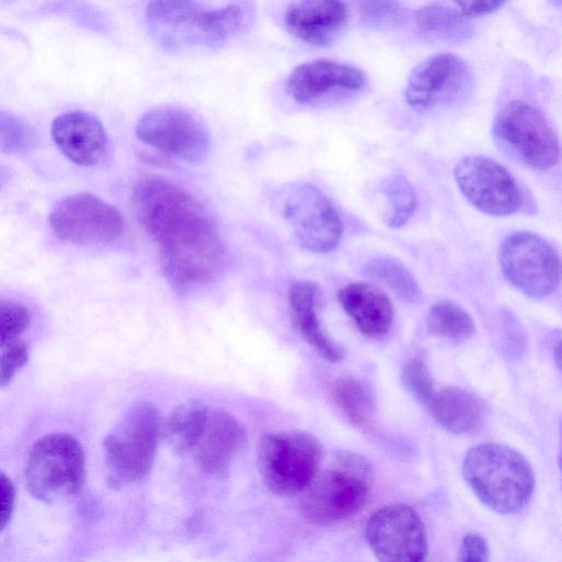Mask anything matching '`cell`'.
I'll list each match as a JSON object with an SVG mask.
<instances>
[{
	"mask_svg": "<svg viewBox=\"0 0 562 562\" xmlns=\"http://www.w3.org/2000/svg\"><path fill=\"white\" fill-rule=\"evenodd\" d=\"M133 206L159 246L161 270L173 290L187 293L220 274L224 244L202 204L182 187L159 177L144 178L134 188Z\"/></svg>",
	"mask_w": 562,
	"mask_h": 562,
	"instance_id": "1",
	"label": "cell"
},
{
	"mask_svg": "<svg viewBox=\"0 0 562 562\" xmlns=\"http://www.w3.org/2000/svg\"><path fill=\"white\" fill-rule=\"evenodd\" d=\"M462 476L481 503L502 515L521 512L535 491V474L528 460L503 443L472 447L464 456Z\"/></svg>",
	"mask_w": 562,
	"mask_h": 562,
	"instance_id": "2",
	"label": "cell"
},
{
	"mask_svg": "<svg viewBox=\"0 0 562 562\" xmlns=\"http://www.w3.org/2000/svg\"><path fill=\"white\" fill-rule=\"evenodd\" d=\"M372 481L373 468L369 460L344 451L330 469L318 472L300 493L299 510L315 525L342 522L364 507Z\"/></svg>",
	"mask_w": 562,
	"mask_h": 562,
	"instance_id": "3",
	"label": "cell"
},
{
	"mask_svg": "<svg viewBox=\"0 0 562 562\" xmlns=\"http://www.w3.org/2000/svg\"><path fill=\"white\" fill-rule=\"evenodd\" d=\"M245 3L153 1L146 10L153 33L170 47L215 45L236 34L248 16Z\"/></svg>",
	"mask_w": 562,
	"mask_h": 562,
	"instance_id": "4",
	"label": "cell"
},
{
	"mask_svg": "<svg viewBox=\"0 0 562 562\" xmlns=\"http://www.w3.org/2000/svg\"><path fill=\"white\" fill-rule=\"evenodd\" d=\"M161 416L155 404L140 401L130 406L103 441L108 482L121 487L144 480L151 471Z\"/></svg>",
	"mask_w": 562,
	"mask_h": 562,
	"instance_id": "5",
	"label": "cell"
},
{
	"mask_svg": "<svg viewBox=\"0 0 562 562\" xmlns=\"http://www.w3.org/2000/svg\"><path fill=\"white\" fill-rule=\"evenodd\" d=\"M323 448L310 432H267L257 446V465L263 485L273 494H300L319 472Z\"/></svg>",
	"mask_w": 562,
	"mask_h": 562,
	"instance_id": "6",
	"label": "cell"
},
{
	"mask_svg": "<svg viewBox=\"0 0 562 562\" xmlns=\"http://www.w3.org/2000/svg\"><path fill=\"white\" fill-rule=\"evenodd\" d=\"M85 476V452L74 436L48 434L32 446L25 468V486L34 498L52 503L75 495L82 487Z\"/></svg>",
	"mask_w": 562,
	"mask_h": 562,
	"instance_id": "7",
	"label": "cell"
},
{
	"mask_svg": "<svg viewBox=\"0 0 562 562\" xmlns=\"http://www.w3.org/2000/svg\"><path fill=\"white\" fill-rule=\"evenodd\" d=\"M498 260L508 282L527 296L543 299L560 283V257L535 233L516 232L506 236L499 246Z\"/></svg>",
	"mask_w": 562,
	"mask_h": 562,
	"instance_id": "8",
	"label": "cell"
},
{
	"mask_svg": "<svg viewBox=\"0 0 562 562\" xmlns=\"http://www.w3.org/2000/svg\"><path fill=\"white\" fill-rule=\"evenodd\" d=\"M278 200L302 247L318 254L337 247L342 224L336 209L319 189L311 183L289 184L281 190Z\"/></svg>",
	"mask_w": 562,
	"mask_h": 562,
	"instance_id": "9",
	"label": "cell"
},
{
	"mask_svg": "<svg viewBox=\"0 0 562 562\" xmlns=\"http://www.w3.org/2000/svg\"><path fill=\"white\" fill-rule=\"evenodd\" d=\"M495 137L530 168L547 170L559 160L558 138L544 116L531 104L513 100L497 113Z\"/></svg>",
	"mask_w": 562,
	"mask_h": 562,
	"instance_id": "10",
	"label": "cell"
},
{
	"mask_svg": "<svg viewBox=\"0 0 562 562\" xmlns=\"http://www.w3.org/2000/svg\"><path fill=\"white\" fill-rule=\"evenodd\" d=\"M49 225L59 239L79 246H106L124 233L119 210L91 193L59 201L49 215Z\"/></svg>",
	"mask_w": 562,
	"mask_h": 562,
	"instance_id": "11",
	"label": "cell"
},
{
	"mask_svg": "<svg viewBox=\"0 0 562 562\" xmlns=\"http://www.w3.org/2000/svg\"><path fill=\"white\" fill-rule=\"evenodd\" d=\"M135 133L140 142L188 162L202 160L211 147L205 125L194 114L177 106L161 105L146 111Z\"/></svg>",
	"mask_w": 562,
	"mask_h": 562,
	"instance_id": "12",
	"label": "cell"
},
{
	"mask_svg": "<svg viewBox=\"0 0 562 562\" xmlns=\"http://www.w3.org/2000/svg\"><path fill=\"white\" fill-rule=\"evenodd\" d=\"M366 539L379 562H425L427 535L418 513L392 504L375 510L366 525Z\"/></svg>",
	"mask_w": 562,
	"mask_h": 562,
	"instance_id": "13",
	"label": "cell"
},
{
	"mask_svg": "<svg viewBox=\"0 0 562 562\" xmlns=\"http://www.w3.org/2000/svg\"><path fill=\"white\" fill-rule=\"evenodd\" d=\"M464 198L479 211L507 216L522 205V193L510 172L496 160L483 155L461 158L453 170Z\"/></svg>",
	"mask_w": 562,
	"mask_h": 562,
	"instance_id": "14",
	"label": "cell"
},
{
	"mask_svg": "<svg viewBox=\"0 0 562 562\" xmlns=\"http://www.w3.org/2000/svg\"><path fill=\"white\" fill-rule=\"evenodd\" d=\"M471 83L468 64L454 54L442 53L426 58L412 70L404 97L412 109L427 112L457 101Z\"/></svg>",
	"mask_w": 562,
	"mask_h": 562,
	"instance_id": "15",
	"label": "cell"
},
{
	"mask_svg": "<svg viewBox=\"0 0 562 562\" xmlns=\"http://www.w3.org/2000/svg\"><path fill=\"white\" fill-rule=\"evenodd\" d=\"M363 72L349 64L315 59L299 65L286 80L289 95L301 104H315L330 97L360 90Z\"/></svg>",
	"mask_w": 562,
	"mask_h": 562,
	"instance_id": "16",
	"label": "cell"
},
{
	"mask_svg": "<svg viewBox=\"0 0 562 562\" xmlns=\"http://www.w3.org/2000/svg\"><path fill=\"white\" fill-rule=\"evenodd\" d=\"M246 442L243 424L223 408H210L207 420L191 456L210 474L225 473Z\"/></svg>",
	"mask_w": 562,
	"mask_h": 562,
	"instance_id": "17",
	"label": "cell"
},
{
	"mask_svg": "<svg viewBox=\"0 0 562 562\" xmlns=\"http://www.w3.org/2000/svg\"><path fill=\"white\" fill-rule=\"evenodd\" d=\"M50 135L64 156L79 166L98 164L106 151L105 128L88 112L69 111L56 116Z\"/></svg>",
	"mask_w": 562,
	"mask_h": 562,
	"instance_id": "18",
	"label": "cell"
},
{
	"mask_svg": "<svg viewBox=\"0 0 562 562\" xmlns=\"http://www.w3.org/2000/svg\"><path fill=\"white\" fill-rule=\"evenodd\" d=\"M348 14V7L341 1H301L288 7L284 25L289 33L302 42L326 46L341 32Z\"/></svg>",
	"mask_w": 562,
	"mask_h": 562,
	"instance_id": "19",
	"label": "cell"
},
{
	"mask_svg": "<svg viewBox=\"0 0 562 562\" xmlns=\"http://www.w3.org/2000/svg\"><path fill=\"white\" fill-rule=\"evenodd\" d=\"M288 300L292 323L303 340L327 361H341L344 348L327 334L318 317L319 286L312 281L295 282L289 288Z\"/></svg>",
	"mask_w": 562,
	"mask_h": 562,
	"instance_id": "20",
	"label": "cell"
},
{
	"mask_svg": "<svg viewBox=\"0 0 562 562\" xmlns=\"http://www.w3.org/2000/svg\"><path fill=\"white\" fill-rule=\"evenodd\" d=\"M345 312L367 337H382L393 322V306L385 292L375 284L352 282L337 294Z\"/></svg>",
	"mask_w": 562,
	"mask_h": 562,
	"instance_id": "21",
	"label": "cell"
},
{
	"mask_svg": "<svg viewBox=\"0 0 562 562\" xmlns=\"http://www.w3.org/2000/svg\"><path fill=\"white\" fill-rule=\"evenodd\" d=\"M428 408L435 422L453 435L468 434L483 420V402L472 392L450 386L435 394Z\"/></svg>",
	"mask_w": 562,
	"mask_h": 562,
	"instance_id": "22",
	"label": "cell"
},
{
	"mask_svg": "<svg viewBox=\"0 0 562 562\" xmlns=\"http://www.w3.org/2000/svg\"><path fill=\"white\" fill-rule=\"evenodd\" d=\"M210 408L190 400L175 407L161 420L160 439L178 456L191 454L205 427Z\"/></svg>",
	"mask_w": 562,
	"mask_h": 562,
	"instance_id": "23",
	"label": "cell"
},
{
	"mask_svg": "<svg viewBox=\"0 0 562 562\" xmlns=\"http://www.w3.org/2000/svg\"><path fill=\"white\" fill-rule=\"evenodd\" d=\"M415 21L420 32L447 43L464 42L473 33L472 24L459 9L440 2L420 7Z\"/></svg>",
	"mask_w": 562,
	"mask_h": 562,
	"instance_id": "24",
	"label": "cell"
},
{
	"mask_svg": "<svg viewBox=\"0 0 562 562\" xmlns=\"http://www.w3.org/2000/svg\"><path fill=\"white\" fill-rule=\"evenodd\" d=\"M330 396L353 425L369 427L374 413V400L361 380L351 375L336 379L330 386Z\"/></svg>",
	"mask_w": 562,
	"mask_h": 562,
	"instance_id": "25",
	"label": "cell"
},
{
	"mask_svg": "<svg viewBox=\"0 0 562 562\" xmlns=\"http://www.w3.org/2000/svg\"><path fill=\"white\" fill-rule=\"evenodd\" d=\"M363 271L392 290L401 300L415 303L420 297V289L414 276L396 259L382 256L369 260Z\"/></svg>",
	"mask_w": 562,
	"mask_h": 562,
	"instance_id": "26",
	"label": "cell"
},
{
	"mask_svg": "<svg viewBox=\"0 0 562 562\" xmlns=\"http://www.w3.org/2000/svg\"><path fill=\"white\" fill-rule=\"evenodd\" d=\"M426 323L431 334L453 340L469 338L475 331L472 316L453 302H439L432 305Z\"/></svg>",
	"mask_w": 562,
	"mask_h": 562,
	"instance_id": "27",
	"label": "cell"
},
{
	"mask_svg": "<svg viewBox=\"0 0 562 562\" xmlns=\"http://www.w3.org/2000/svg\"><path fill=\"white\" fill-rule=\"evenodd\" d=\"M381 190L386 202L384 223L392 228L405 225L417 205L416 193L411 182L401 175L390 176L382 182Z\"/></svg>",
	"mask_w": 562,
	"mask_h": 562,
	"instance_id": "28",
	"label": "cell"
},
{
	"mask_svg": "<svg viewBox=\"0 0 562 562\" xmlns=\"http://www.w3.org/2000/svg\"><path fill=\"white\" fill-rule=\"evenodd\" d=\"M37 144L34 127L15 114L0 111V150L11 155H25Z\"/></svg>",
	"mask_w": 562,
	"mask_h": 562,
	"instance_id": "29",
	"label": "cell"
},
{
	"mask_svg": "<svg viewBox=\"0 0 562 562\" xmlns=\"http://www.w3.org/2000/svg\"><path fill=\"white\" fill-rule=\"evenodd\" d=\"M401 382L412 397L418 403L429 406L436 392L431 374L422 358H411L403 364Z\"/></svg>",
	"mask_w": 562,
	"mask_h": 562,
	"instance_id": "30",
	"label": "cell"
},
{
	"mask_svg": "<svg viewBox=\"0 0 562 562\" xmlns=\"http://www.w3.org/2000/svg\"><path fill=\"white\" fill-rule=\"evenodd\" d=\"M30 324L31 315L23 304L0 300V350L19 340Z\"/></svg>",
	"mask_w": 562,
	"mask_h": 562,
	"instance_id": "31",
	"label": "cell"
},
{
	"mask_svg": "<svg viewBox=\"0 0 562 562\" xmlns=\"http://www.w3.org/2000/svg\"><path fill=\"white\" fill-rule=\"evenodd\" d=\"M362 20L369 26L389 27L400 24L406 16V9L398 2L373 1L361 4Z\"/></svg>",
	"mask_w": 562,
	"mask_h": 562,
	"instance_id": "32",
	"label": "cell"
},
{
	"mask_svg": "<svg viewBox=\"0 0 562 562\" xmlns=\"http://www.w3.org/2000/svg\"><path fill=\"white\" fill-rule=\"evenodd\" d=\"M29 360V345L24 340H16L0 350V387H4L14 378L16 372Z\"/></svg>",
	"mask_w": 562,
	"mask_h": 562,
	"instance_id": "33",
	"label": "cell"
},
{
	"mask_svg": "<svg viewBox=\"0 0 562 562\" xmlns=\"http://www.w3.org/2000/svg\"><path fill=\"white\" fill-rule=\"evenodd\" d=\"M502 345L506 355L519 357L526 349V335L514 315L506 312L501 316Z\"/></svg>",
	"mask_w": 562,
	"mask_h": 562,
	"instance_id": "34",
	"label": "cell"
},
{
	"mask_svg": "<svg viewBox=\"0 0 562 562\" xmlns=\"http://www.w3.org/2000/svg\"><path fill=\"white\" fill-rule=\"evenodd\" d=\"M490 549L485 538L479 533H467L461 541L457 562H488Z\"/></svg>",
	"mask_w": 562,
	"mask_h": 562,
	"instance_id": "35",
	"label": "cell"
},
{
	"mask_svg": "<svg viewBox=\"0 0 562 562\" xmlns=\"http://www.w3.org/2000/svg\"><path fill=\"white\" fill-rule=\"evenodd\" d=\"M15 503V491L11 479L0 470V532L11 519Z\"/></svg>",
	"mask_w": 562,
	"mask_h": 562,
	"instance_id": "36",
	"label": "cell"
},
{
	"mask_svg": "<svg viewBox=\"0 0 562 562\" xmlns=\"http://www.w3.org/2000/svg\"><path fill=\"white\" fill-rule=\"evenodd\" d=\"M505 2L504 1H462L457 2L460 12L469 16H480L498 10Z\"/></svg>",
	"mask_w": 562,
	"mask_h": 562,
	"instance_id": "37",
	"label": "cell"
},
{
	"mask_svg": "<svg viewBox=\"0 0 562 562\" xmlns=\"http://www.w3.org/2000/svg\"><path fill=\"white\" fill-rule=\"evenodd\" d=\"M9 180V170L4 166L0 165V191L8 184Z\"/></svg>",
	"mask_w": 562,
	"mask_h": 562,
	"instance_id": "38",
	"label": "cell"
}]
</instances>
